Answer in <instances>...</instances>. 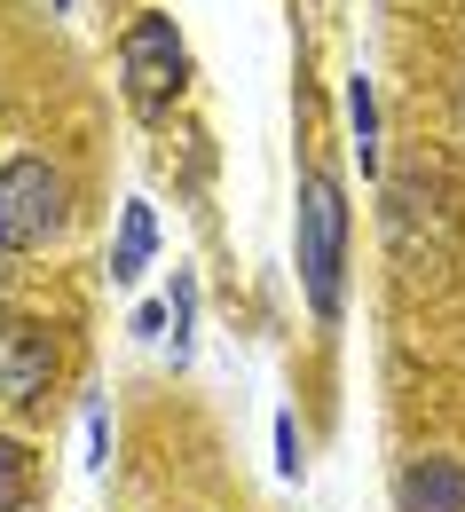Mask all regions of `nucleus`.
I'll list each match as a JSON object with an SVG mask.
<instances>
[{
    "label": "nucleus",
    "instance_id": "1",
    "mask_svg": "<svg viewBox=\"0 0 465 512\" xmlns=\"http://www.w3.org/2000/svg\"><path fill=\"white\" fill-rule=\"evenodd\" d=\"M339 260H347V205H339L332 174H308L300 182V276H308V300L316 316H339Z\"/></svg>",
    "mask_w": 465,
    "mask_h": 512
},
{
    "label": "nucleus",
    "instance_id": "2",
    "mask_svg": "<svg viewBox=\"0 0 465 512\" xmlns=\"http://www.w3.org/2000/svg\"><path fill=\"white\" fill-rule=\"evenodd\" d=\"M64 229V174L48 158L0 166V253H40Z\"/></svg>",
    "mask_w": 465,
    "mask_h": 512
},
{
    "label": "nucleus",
    "instance_id": "3",
    "mask_svg": "<svg viewBox=\"0 0 465 512\" xmlns=\"http://www.w3.org/2000/svg\"><path fill=\"white\" fill-rule=\"evenodd\" d=\"M119 71H127V103L142 119H158V111H174V95H182V32H174V16H134L127 40H119Z\"/></svg>",
    "mask_w": 465,
    "mask_h": 512
},
{
    "label": "nucleus",
    "instance_id": "4",
    "mask_svg": "<svg viewBox=\"0 0 465 512\" xmlns=\"http://www.w3.org/2000/svg\"><path fill=\"white\" fill-rule=\"evenodd\" d=\"M48 379H56V339H48V323L0 316V402L24 410V402L48 394Z\"/></svg>",
    "mask_w": 465,
    "mask_h": 512
},
{
    "label": "nucleus",
    "instance_id": "5",
    "mask_svg": "<svg viewBox=\"0 0 465 512\" xmlns=\"http://www.w3.org/2000/svg\"><path fill=\"white\" fill-rule=\"evenodd\" d=\"M402 512H465V465L450 457H418L410 473H402Z\"/></svg>",
    "mask_w": 465,
    "mask_h": 512
},
{
    "label": "nucleus",
    "instance_id": "6",
    "mask_svg": "<svg viewBox=\"0 0 465 512\" xmlns=\"http://www.w3.org/2000/svg\"><path fill=\"white\" fill-rule=\"evenodd\" d=\"M150 237H158V229H150V205H127V229H119V253H111V276H119V284H134V276H142Z\"/></svg>",
    "mask_w": 465,
    "mask_h": 512
},
{
    "label": "nucleus",
    "instance_id": "7",
    "mask_svg": "<svg viewBox=\"0 0 465 512\" xmlns=\"http://www.w3.org/2000/svg\"><path fill=\"white\" fill-rule=\"evenodd\" d=\"M24 497H32V465H24V449L0 434V512H16Z\"/></svg>",
    "mask_w": 465,
    "mask_h": 512
},
{
    "label": "nucleus",
    "instance_id": "8",
    "mask_svg": "<svg viewBox=\"0 0 465 512\" xmlns=\"http://www.w3.org/2000/svg\"><path fill=\"white\" fill-rule=\"evenodd\" d=\"M347 119H355V134H363V158H371V134H379V103H371V87H363V79L347 87Z\"/></svg>",
    "mask_w": 465,
    "mask_h": 512
},
{
    "label": "nucleus",
    "instance_id": "9",
    "mask_svg": "<svg viewBox=\"0 0 465 512\" xmlns=\"http://www.w3.org/2000/svg\"><path fill=\"white\" fill-rule=\"evenodd\" d=\"M276 465L300 473V434H292V418H276Z\"/></svg>",
    "mask_w": 465,
    "mask_h": 512
}]
</instances>
